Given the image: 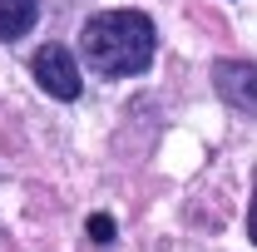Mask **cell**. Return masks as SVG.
Here are the masks:
<instances>
[{
  "instance_id": "cell-1",
  "label": "cell",
  "mask_w": 257,
  "mask_h": 252,
  "mask_svg": "<svg viewBox=\"0 0 257 252\" xmlns=\"http://www.w3.org/2000/svg\"><path fill=\"white\" fill-rule=\"evenodd\" d=\"M79 50L94 74H109V79L144 74L154 64V20L144 10H104L84 25Z\"/></svg>"
},
{
  "instance_id": "cell-2",
  "label": "cell",
  "mask_w": 257,
  "mask_h": 252,
  "mask_svg": "<svg viewBox=\"0 0 257 252\" xmlns=\"http://www.w3.org/2000/svg\"><path fill=\"white\" fill-rule=\"evenodd\" d=\"M35 79L55 99H79V64L64 45H40L35 50Z\"/></svg>"
},
{
  "instance_id": "cell-3",
  "label": "cell",
  "mask_w": 257,
  "mask_h": 252,
  "mask_svg": "<svg viewBox=\"0 0 257 252\" xmlns=\"http://www.w3.org/2000/svg\"><path fill=\"white\" fill-rule=\"evenodd\" d=\"M213 84H218V94H223L232 109H242V114L257 119V64H247V60H218Z\"/></svg>"
},
{
  "instance_id": "cell-4",
  "label": "cell",
  "mask_w": 257,
  "mask_h": 252,
  "mask_svg": "<svg viewBox=\"0 0 257 252\" xmlns=\"http://www.w3.org/2000/svg\"><path fill=\"white\" fill-rule=\"evenodd\" d=\"M40 5L35 0H0V40H20L35 25Z\"/></svg>"
},
{
  "instance_id": "cell-5",
  "label": "cell",
  "mask_w": 257,
  "mask_h": 252,
  "mask_svg": "<svg viewBox=\"0 0 257 252\" xmlns=\"http://www.w3.org/2000/svg\"><path fill=\"white\" fill-rule=\"evenodd\" d=\"M84 232H89V242H114V218L109 213H94V218L84 222Z\"/></svg>"
},
{
  "instance_id": "cell-6",
  "label": "cell",
  "mask_w": 257,
  "mask_h": 252,
  "mask_svg": "<svg viewBox=\"0 0 257 252\" xmlns=\"http://www.w3.org/2000/svg\"><path fill=\"white\" fill-rule=\"evenodd\" d=\"M247 232H252V242H257V198H252V208H247Z\"/></svg>"
}]
</instances>
